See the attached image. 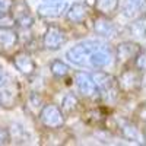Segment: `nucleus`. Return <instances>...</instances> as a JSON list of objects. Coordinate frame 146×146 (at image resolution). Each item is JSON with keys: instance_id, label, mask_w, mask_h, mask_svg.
Listing matches in <instances>:
<instances>
[{"instance_id": "nucleus-1", "label": "nucleus", "mask_w": 146, "mask_h": 146, "mask_svg": "<svg viewBox=\"0 0 146 146\" xmlns=\"http://www.w3.org/2000/svg\"><path fill=\"white\" fill-rule=\"evenodd\" d=\"M66 58L72 64L91 69H102L111 64L114 53L111 47L101 41H82L66 51Z\"/></svg>"}, {"instance_id": "nucleus-2", "label": "nucleus", "mask_w": 146, "mask_h": 146, "mask_svg": "<svg viewBox=\"0 0 146 146\" xmlns=\"http://www.w3.org/2000/svg\"><path fill=\"white\" fill-rule=\"evenodd\" d=\"M92 79L98 88L100 94L104 96V100L107 102H115L120 94V86H118V80L115 76H113L111 73H107L102 70L94 72L92 73Z\"/></svg>"}, {"instance_id": "nucleus-3", "label": "nucleus", "mask_w": 146, "mask_h": 146, "mask_svg": "<svg viewBox=\"0 0 146 146\" xmlns=\"http://www.w3.org/2000/svg\"><path fill=\"white\" fill-rule=\"evenodd\" d=\"M38 118L41 121V124L47 129H53V130H57V129H62L66 123V117H64V113L62 111V108L54 105V104H47V105H42V108L40 110V114H38Z\"/></svg>"}, {"instance_id": "nucleus-4", "label": "nucleus", "mask_w": 146, "mask_h": 146, "mask_svg": "<svg viewBox=\"0 0 146 146\" xmlns=\"http://www.w3.org/2000/svg\"><path fill=\"white\" fill-rule=\"evenodd\" d=\"M66 42H67V34L58 25H50L42 35V45L47 50L51 51L60 50Z\"/></svg>"}, {"instance_id": "nucleus-5", "label": "nucleus", "mask_w": 146, "mask_h": 146, "mask_svg": "<svg viewBox=\"0 0 146 146\" xmlns=\"http://www.w3.org/2000/svg\"><path fill=\"white\" fill-rule=\"evenodd\" d=\"M10 15L13 18V22L21 28V29H29L34 25V16L31 15V12L28 6L23 2H18L12 5Z\"/></svg>"}, {"instance_id": "nucleus-6", "label": "nucleus", "mask_w": 146, "mask_h": 146, "mask_svg": "<svg viewBox=\"0 0 146 146\" xmlns=\"http://www.w3.org/2000/svg\"><path fill=\"white\" fill-rule=\"evenodd\" d=\"M75 83L78 86V91L85 98H96V96H100V91L89 73L78 72L75 75Z\"/></svg>"}, {"instance_id": "nucleus-7", "label": "nucleus", "mask_w": 146, "mask_h": 146, "mask_svg": "<svg viewBox=\"0 0 146 146\" xmlns=\"http://www.w3.org/2000/svg\"><path fill=\"white\" fill-rule=\"evenodd\" d=\"M92 31L96 35L102 36V38H113L117 34V27H115V23L110 19V16L98 15L92 21Z\"/></svg>"}, {"instance_id": "nucleus-8", "label": "nucleus", "mask_w": 146, "mask_h": 146, "mask_svg": "<svg viewBox=\"0 0 146 146\" xmlns=\"http://www.w3.org/2000/svg\"><path fill=\"white\" fill-rule=\"evenodd\" d=\"M67 9L66 0H44L38 7L41 18H60Z\"/></svg>"}, {"instance_id": "nucleus-9", "label": "nucleus", "mask_w": 146, "mask_h": 146, "mask_svg": "<svg viewBox=\"0 0 146 146\" xmlns=\"http://www.w3.org/2000/svg\"><path fill=\"white\" fill-rule=\"evenodd\" d=\"M13 66L23 76H31L36 70V63L34 62L32 56L27 51H19L13 56Z\"/></svg>"}, {"instance_id": "nucleus-10", "label": "nucleus", "mask_w": 146, "mask_h": 146, "mask_svg": "<svg viewBox=\"0 0 146 146\" xmlns=\"http://www.w3.org/2000/svg\"><path fill=\"white\" fill-rule=\"evenodd\" d=\"M19 35L12 27H3L0 28V53L7 54L13 51L18 47Z\"/></svg>"}, {"instance_id": "nucleus-11", "label": "nucleus", "mask_w": 146, "mask_h": 146, "mask_svg": "<svg viewBox=\"0 0 146 146\" xmlns=\"http://www.w3.org/2000/svg\"><path fill=\"white\" fill-rule=\"evenodd\" d=\"M118 86L120 89L123 91H137L140 88V72L139 70H133V69H127V70H123L121 75L118 76Z\"/></svg>"}, {"instance_id": "nucleus-12", "label": "nucleus", "mask_w": 146, "mask_h": 146, "mask_svg": "<svg viewBox=\"0 0 146 146\" xmlns=\"http://www.w3.org/2000/svg\"><path fill=\"white\" fill-rule=\"evenodd\" d=\"M142 50L140 45L131 42V41H124L120 42L115 48V60L120 64H126L129 62H131L136 57V54Z\"/></svg>"}, {"instance_id": "nucleus-13", "label": "nucleus", "mask_w": 146, "mask_h": 146, "mask_svg": "<svg viewBox=\"0 0 146 146\" xmlns=\"http://www.w3.org/2000/svg\"><path fill=\"white\" fill-rule=\"evenodd\" d=\"M66 21L70 23H82L85 22L89 15H91V9L88 7L86 3H73L70 7L66 9Z\"/></svg>"}, {"instance_id": "nucleus-14", "label": "nucleus", "mask_w": 146, "mask_h": 146, "mask_svg": "<svg viewBox=\"0 0 146 146\" xmlns=\"http://www.w3.org/2000/svg\"><path fill=\"white\" fill-rule=\"evenodd\" d=\"M145 5V0H124L121 6V15L127 19L136 18Z\"/></svg>"}, {"instance_id": "nucleus-15", "label": "nucleus", "mask_w": 146, "mask_h": 146, "mask_svg": "<svg viewBox=\"0 0 146 146\" xmlns=\"http://www.w3.org/2000/svg\"><path fill=\"white\" fill-rule=\"evenodd\" d=\"M118 0H95V10L100 15L111 16L118 9Z\"/></svg>"}, {"instance_id": "nucleus-16", "label": "nucleus", "mask_w": 146, "mask_h": 146, "mask_svg": "<svg viewBox=\"0 0 146 146\" xmlns=\"http://www.w3.org/2000/svg\"><path fill=\"white\" fill-rule=\"evenodd\" d=\"M60 108H62L63 113H67V114L75 113L76 110L79 108V98L75 94L64 95V98L62 100V107H60Z\"/></svg>"}, {"instance_id": "nucleus-17", "label": "nucleus", "mask_w": 146, "mask_h": 146, "mask_svg": "<svg viewBox=\"0 0 146 146\" xmlns=\"http://www.w3.org/2000/svg\"><path fill=\"white\" fill-rule=\"evenodd\" d=\"M121 133H123V136L129 140H135L136 143H143V136L140 135L137 127H135L131 123H124L121 126Z\"/></svg>"}, {"instance_id": "nucleus-18", "label": "nucleus", "mask_w": 146, "mask_h": 146, "mask_svg": "<svg viewBox=\"0 0 146 146\" xmlns=\"http://www.w3.org/2000/svg\"><path fill=\"white\" fill-rule=\"evenodd\" d=\"M50 72L54 78L62 79V78H66L70 73V67L64 62H62V60H53L50 64Z\"/></svg>"}, {"instance_id": "nucleus-19", "label": "nucleus", "mask_w": 146, "mask_h": 146, "mask_svg": "<svg viewBox=\"0 0 146 146\" xmlns=\"http://www.w3.org/2000/svg\"><path fill=\"white\" fill-rule=\"evenodd\" d=\"M129 32L136 38H145V18H137L133 23H130Z\"/></svg>"}, {"instance_id": "nucleus-20", "label": "nucleus", "mask_w": 146, "mask_h": 146, "mask_svg": "<svg viewBox=\"0 0 146 146\" xmlns=\"http://www.w3.org/2000/svg\"><path fill=\"white\" fill-rule=\"evenodd\" d=\"M9 137H10V140H15L16 143H23L25 139H28V135L21 126L15 124V126H12L10 130H9Z\"/></svg>"}, {"instance_id": "nucleus-21", "label": "nucleus", "mask_w": 146, "mask_h": 146, "mask_svg": "<svg viewBox=\"0 0 146 146\" xmlns=\"http://www.w3.org/2000/svg\"><path fill=\"white\" fill-rule=\"evenodd\" d=\"M133 60H135V64H136V70H139L140 73H143L145 72V63H146V60H145V51L140 50Z\"/></svg>"}, {"instance_id": "nucleus-22", "label": "nucleus", "mask_w": 146, "mask_h": 146, "mask_svg": "<svg viewBox=\"0 0 146 146\" xmlns=\"http://www.w3.org/2000/svg\"><path fill=\"white\" fill-rule=\"evenodd\" d=\"M41 105H42L41 98H40L36 94H32V95L29 96V100H28V107H29V108H36V107H38V108L41 110V108H42Z\"/></svg>"}, {"instance_id": "nucleus-23", "label": "nucleus", "mask_w": 146, "mask_h": 146, "mask_svg": "<svg viewBox=\"0 0 146 146\" xmlns=\"http://www.w3.org/2000/svg\"><path fill=\"white\" fill-rule=\"evenodd\" d=\"M12 5H13V0H0V15L10 13Z\"/></svg>"}, {"instance_id": "nucleus-24", "label": "nucleus", "mask_w": 146, "mask_h": 146, "mask_svg": "<svg viewBox=\"0 0 146 146\" xmlns=\"http://www.w3.org/2000/svg\"><path fill=\"white\" fill-rule=\"evenodd\" d=\"M13 18H12L10 13H5V15H0V28L3 27H12L13 25Z\"/></svg>"}, {"instance_id": "nucleus-25", "label": "nucleus", "mask_w": 146, "mask_h": 146, "mask_svg": "<svg viewBox=\"0 0 146 146\" xmlns=\"http://www.w3.org/2000/svg\"><path fill=\"white\" fill-rule=\"evenodd\" d=\"M10 142V137H9V130L5 129V127H0V145H6Z\"/></svg>"}, {"instance_id": "nucleus-26", "label": "nucleus", "mask_w": 146, "mask_h": 146, "mask_svg": "<svg viewBox=\"0 0 146 146\" xmlns=\"http://www.w3.org/2000/svg\"><path fill=\"white\" fill-rule=\"evenodd\" d=\"M9 83V76L6 75V72L0 67V88H5Z\"/></svg>"}, {"instance_id": "nucleus-27", "label": "nucleus", "mask_w": 146, "mask_h": 146, "mask_svg": "<svg viewBox=\"0 0 146 146\" xmlns=\"http://www.w3.org/2000/svg\"><path fill=\"white\" fill-rule=\"evenodd\" d=\"M3 105V94H2V91H0V107Z\"/></svg>"}]
</instances>
